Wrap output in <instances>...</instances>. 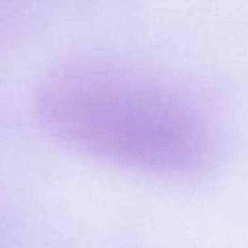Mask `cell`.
Segmentation results:
<instances>
[{
    "label": "cell",
    "instance_id": "obj_1",
    "mask_svg": "<svg viewBox=\"0 0 248 248\" xmlns=\"http://www.w3.org/2000/svg\"><path fill=\"white\" fill-rule=\"evenodd\" d=\"M39 112L68 145L151 172H196L215 151L209 122L186 95L108 62L56 72L41 91Z\"/></svg>",
    "mask_w": 248,
    "mask_h": 248
}]
</instances>
